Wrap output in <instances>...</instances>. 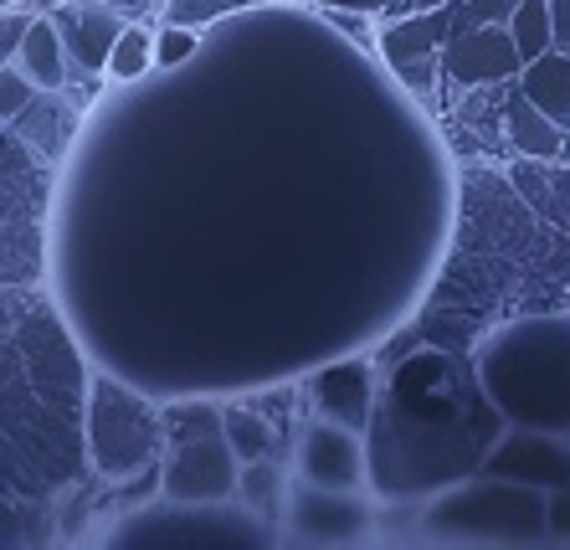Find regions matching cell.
Returning <instances> with one entry per match:
<instances>
[{"label": "cell", "mask_w": 570, "mask_h": 550, "mask_svg": "<svg viewBox=\"0 0 570 550\" xmlns=\"http://www.w3.org/2000/svg\"><path fill=\"white\" fill-rule=\"evenodd\" d=\"M165 453L159 412L119 386L114 376H94V402H88V458L104 479H134V469H155Z\"/></svg>", "instance_id": "obj_1"}, {"label": "cell", "mask_w": 570, "mask_h": 550, "mask_svg": "<svg viewBox=\"0 0 570 550\" xmlns=\"http://www.w3.org/2000/svg\"><path fill=\"white\" fill-rule=\"evenodd\" d=\"M458 27H473V21L463 16L458 0H448L438 11H412L406 21H391V27L381 31L385 57H391V68L406 78L412 94L432 98V78H438V68H442V41Z\"/></svg>", "instance_id": "obj_2"}, {"label": "cell", "mask_w": 570, "mask_h": 550, "mask_svg": "<svg viewBox=\"0 0 570 550\" xmlns=\"http://www.w3.org/2000/svg\"><path fill=\"white\" fill-rule=\"evenodd\" d=\"M232 483H237V458L222 432L196 438V443H175L170 458L159 463V494L170 504H222L232 499Z\"/></svg>", "instance_id": "obj_3"}, {"label": "cell", "mask_w": 570, "mask_h": 550, "mask_svg": "<svg viewBox=\"0 0 570 550\" xmlns=\"http://www.w3.org/2000/svg\"><path fill=\"white\" fill-rule=\"evenodd\" d=\"M442 72L463 88H489V82H514L519 52L509 41L504 21H473L442 41Z\"/></svg>", "instance_id": "obj_4"}, {"label": "cell", "mask_w": 570, "mask_h": 550, "mask_svg": "<svg viewBox=\"0 0 570 550\" xmlns=\"http://www.w3.org/2000/svg\"><path fill=\"white\" fill-rule=\"evenodd\" d=\"M293 458H298V479L314 483V489L355 494L360 483H365V443L350 428H340V422H324V416L298 438V453Z\"/></svg>", "instance_id": "obj_5"}, {"label": "cell", "mask_w": 570, "mask_h": 550, "mask_svg": "<svg viewBox=\"0 0 570 550\" xmlns=\"http://www.w3.org/2000/svg\"><path fill=\"white\" fill-rule=\"evenodd\" d=\"M129 16H119L114 6L104 0H57L52 11V27L62 37V52H67V72L82 68V72H104V57L114 47V37L124 31Z\"/></svg>", "instance_id": "obj_6"}, {"label": "cell", "mask_w": 570, "mask_h": 550, "mask_svg": "<svg viewBox=\"0 0 570 550\" xmlns=\"http://www.w3.org/2000/svg\"><path fill=\"white\" fill-rule=\"evenodd\" d=\"M489 479H514V483H550V489H566L570 483V453L556 443V432H514L489 453L483 463Z\"/></svg>", "instance_id": "obj_7"}, {"label": "cell", "mask_w": 570, "mask_h": 550, "mask_svg": "<svg viewBox=\"0 0 570 550\" xmlns=\"http://www.w3.org/2000/svg\"><path fill=\"white\" fill-rule=\"evenodd\" d=\"M314 406H318V416H324V422H340V428H350V432L371 428V406H375L371 365L350 361V365L324 371V376L314 381Z\"/></svg>", "instance_id": "obj_8"}, {"label": "cell", "mask_w": 570, "mask_h": 550, "mask_svg": "<svg viewBox=\"0 0 570 550\" xmlns=\"http://www.w3.org/2000/svg\"><path fill=\"white\" fill-rule=\"evenodd\" d=\"M514 88L540 108L550 124H560L570 135V52L566 47H544L534 62L514 72Z\"/></svg>", "instance_id": "obj_9"}, {"label": "cell", "mask_w": 570, "mask_h": 550, "mask_svg": "<svg viewBox=\"0 0 570 550\" xmlns=\"http://www.w3.org/2000/svg\"><path fill=\"white\" fill-rule=\"evenodd\" d=\"M11 62L31 78V88H41V94H62L67 88V52H62V37H57L52 16H37L31 11L27 31H21V41H16Z\"/></svg>", "instance_id": "obj_10"}, {"label": "cell", "mask_w": 570, "mask_h": 550, "mask_svg": "<svg viewBox=\"0 0 570 550\" xmlns=\"http://www.w3.org/2000/svg\"><path fill=\"white\" fill-rule=\"evenodd\" d=\"M288 489L293 473L273 458H253V463H237V483H232V499H242V510L253 520H278L288 510Z\"/></svg>", "instance_id": "obj_11"}, {"label": "cell", "mask_w": 570, "mask_h": 550, "mask_svg": "<svg viewBox=\"0 0 570 550\" xmlns=\"http://www.w3.org/2000/svg\"><path fill=\"white\" fill-rule=\"evenodd\" d=\"M509 145H514L519 155H530V160H570V135L560 124L544 119L519 88H514V98H509Z\"/></svg>", "instance_id": "obj_12"}, {"label": "cell", "mask_w": 570, "mask_h": 550, "mask_svg": "<svg viewBox=\"0 0 570 550\" xmlns=\"http://www.w3.org/2000/svg\"><path fill=\"white\" fill-rule=\"evenodd\" d=\"M222 438H226V448H232L237 463L278 453V428H273L253 402H226L222 406Z\"/></svg>", "instance_id": "obj_13"}, {"label": "cell", "mask_w": 570, "mask_h": 550, "mask_svg": "<svg viewBox=\"0 0 570 550\" xmlns=\"http://www.w3.org/2000/svg\"><path fill=\"white\" fill-rule=\"evenodd\" d=\"M149 37H155V31L145 27V16L124 21V31L114 37V47H108V57H104V78L108 82H139L145 72H155V62H149Z\"/></svg>", "instance_id": "obj_14"}, {"label": "cell", "mask_w": 570, "mask_h": 550, "mask_svg": "<svg viewBox=\"0 0 570 550\" xmlns=\"http://www.w3.org/2000/svg\"><path fill=\"white\" fill-rule=\"evenodd\" d=\"M504 31L519 52V68L534 62L544 47H556V41H550V6H544V0H514V11L504 16Z\"/></svg>", "instance_id": "obj_15"}, {"label": "cell", "mask_w": 570, "mask_h": 550, "mask_svg": "<svg viewBox=\"0 0 570 550\" xmlns=\"http://www.w3.org/2000/svg\"><path fill=\"white\" fill-rule=\"evenodd\" d=\"M159 432H165V448L212 438V432H222V406L216 402H175L159 412Z\"/></svg>", "instance_id": "obj_16"}, {"label": "cell", "mask_w": 570, "mask_h": 550, "mask_svg": "<svg viewBox=\"0 0 570 550\" xmlns=\"http://www.w3.org/2000/svg\"><path fill=\"white\" fill-rule=\"evenodd\" d=\"M196 47H200V31L190 27V21H165V27L149 37V62L165 68V72H175L196 57Z\"/></svg>", "instance_id": "obj_17"}, {"label": "cell", "mask_w": 570, "mask_h": 550, "mask_svg": "<svg viewBox=\"0 0 570 550\" xmlns=\"http://www.w3.org/2000/svg\"><path fill=\"white\" fill-rule=\"evenodd\" d=\"M31 94H37V88H31L27 72L16 68V62H0V124H11L16 114L31 104Z\"/></svg>", "instance_id": "obj_18"}, {"label": "cell", "mask_w": 570, "mask_h": 550, "mask_svg": "<svg viewBox=\"0 0 570 550\" xmlns=\"http://www.w3.org/2000/svg\"><path fill=\"white\" fill-rule=\"evenodd\" d=\"M544 530L550 536H570V483L550 489V499H544Z\"/></svg>", "instance_id": "obj_19"}, {"label": "cell", "mask_w": 570, "mask_h": 550, "mask_svg": "<svg viewBox=\"0 0 570 550\" xmlns=\"http://www.w3.org/2000/svg\"><path fill=\"white\" fill-rule=\"evenodd\" d=\"M468 21H504L514 11V0H458Z\"/></svg>", "instance_id": "obj_20"}, {"label": "cell", "mask_w": 570, "mask_h": 550, "mask_svg": "<svg viewBox=\"0 0 570 550\" xmlns=\"http://www.w3.org/2000/svg\"><path fill=\"white\" fill-rule=\"evenodd\" d=\"M550 6V41L570 52V0H544Z\"/></svg>", "instance_id": "obj_21"}, {"label": "cell", "mask_w": 570, "mask_h": 550, "mask_svg": "<svg viewBox=\"0 0 570 550\" xmlns=\"http://www.w3.org/2000/svg\"><path fill=\"white\" fill-rule=\"evenodd\" d=\"M438 6H448V0H406V11H438Z\"/></svg>", "instance_id": "obj_22"}, {"label": "cell", "mask_w": 570, "mask_h": 550, "mask_svg": "<svg viewBox=\"0 0 570 550\" xmlns=\"http://www.w3.org/2000/svg\"><path fill=\"white\" fill-rule=\"evenodd\" d=\"M0 499H6V483H0Z\"/></svg>", "instance_id": "obj_23"}]
</instances>
